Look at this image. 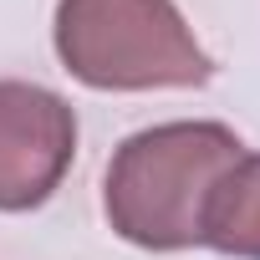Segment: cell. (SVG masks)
Listing matches in <instances>:
<instances>
[{
    "label": "cell",
    "instance_id": "3",
    "mask_svg": "<svg viewBox=\"0 0 260 260\" xmlns=\"http://www.w3.org/2000/svg\"><path fill=\"white\" fill-rule=\"evenodd\" d=\"M77 153L72 107L31 82H0V209H36Z\"/></svg>",
    "mask_w": 260,
    "mask_h": 260
},
{
    "label": "cell",
    "instance_id": "4",
    "mask_svg": "<svg viewBox=\"0 0 260 260\" xmlns=\"http://www.w3.org/2000/svg\"><path fill=\"white\" fill-rule=\"evenodd\" d=\"M204 245L260 260V153H240L204 204Z\"/></svg>",
    "mask_w": 260,
    "mask_h": 260
},
{
    "label": "cell",
    "instance_id": "1",
    "mask_svg": "<svg viewBox=\"0 0 260 260\" xmlns=\"http://www.w3.org/2000/svg\"><path fill=\"white\" fill-rule=\"evenodd\" d=\"M245 143L224 122H164L133 133L107 164V219L143 250L204 245V204Z\"/></svg>",
    "mask_w": 260,
    "mask_h": 260
},
{
    "label": "cell",
    "instance_id": "2",
    "mask_svg": "<svg viewBox=\"0 0 260 260\" xmlns=\"http://www.w3.org/2000/svg\"><path fill=\"white\" fill-rule=\"evenodd\" d=\"M56 51L77 82L107 92L199 87L214 77L174 0H61Z\"/></svg>",
    "mask_w": 260,
    "mask_h": 260
}]
</instances>
